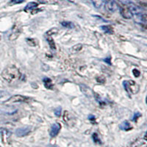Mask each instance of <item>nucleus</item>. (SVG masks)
<instances>
[{
    "mask_svg": "<svg viewBox=\"0 0 147 147\" xmlns=\"http://www.w3.org/2000/svg\"><path fill=\"white\" fill-rule=\"evenodd\" d=\"M2 77L7 82L11 83L19 80L21 77V73L15 65H9L2 71Z\"/></svg>",
    "mask_w": 147,
    "mask_h": 147,
    "instance_id": "f257e3e1",
    "label": "nucleus"
},
{
    "mask_svg": "<svg viewBox=\"0 0 147 147\" xmlns=\"http://www.w3.org/2000/svg\"><path fill=\"white\" fill-rule=\"evenodd\" d=\"M123 85L127 93L130 94H136L139 91V85L133 80H126L123 82Z\"/></svg>",
    "mask_w": 147,
    "mask_h": 147,
    "instance_id": "f03ea898",
    "label": "nucleus"
},
{
    "mask_svg": "<svg viewBox=\"0 0 147 147\" xmlns=\"http://www.w3.org/2000/svg\"><path fill=\"white\" fill-rule=\"evenodd\" d=\"M30 101V98L27 96H24L22 95H14L13 96L10 97L9 99H7V100L3 102V104L5 105H14V104L17 103H23V102H28Z\"/></svg>",
    "mask_w": 147,
    "mask_h": 147,
    "instance_id": "7ed1b4c3",
    "label": "nucleus"
},
{
    "mask_svg": "<svg viewBox=\"0 0 147 147\" xmlns=\"http://www.w3.org/2000/svg\"><path fill=\"white\" fill-rule=\"evenodd\" d=\"M120 13L122 17L126 19H131L133 17V14L131 12L130 9L126 4H123L120 7Z\"/></svg>",
    "mask_w": 147,
    "mask_h": 147,
    "instance_id": "20e7f679",
    "label": "nucleus"
},
{
    "mask_svg": "<svg viewBox=\"0 0 147 147\" xmlns=\"http://www.w3.org/2000/svg\"><path fill=\"white\" fill-rule=\"evenodd\" d=\"M105 7L110 13H114L118 9V5L115 0H104Z\"/></svg>",
    "mask_w": 147,
    "mask_h": 147,
    "instance_id": "39448f33",
    "label": "nucleus"
},
{
    "mask_svg": "<svg viewBox=\"0 0 147 147\" xmlns=\"http://www.w3.org/2000/svg\"><path fill=\"white\" fill-rule=\"evenodd\" d=\"M80 88L81 91H82V94L85 96H87L88 98H92V97L94 96L95 95L94 94V92L91 90L89 87H88L87 85H82L81 84L80 85Z\"/></svg>",
    "mask_w": 147,
    "mask_h": 147,
    "instance_id": "423d86ee",
    "label": "nucleus"
},
{
    "mask_svg": "<svg viewBox=\"0 0 147 147\" xmlns=\"http://www.w3.org/2000/svg\"><path fill=\"white\" fill-rule=\"evenodd\" d=\"M30 132H31V127H21V128H18L16 130V135L18 137H24L30 134Z\"/></svg>",
    "mask_w": 147,
    "mask_h": 147,
    "instance_id": "0eeeda50",
    "label": "nucleus"
},
{
    "mask_svg": "<svg viewBox=\"0 0 147 147\" xmlns=\"http://www.w3.org/2000/svg\"><path fill=\"white\" fill-rule=\"evenodd\" d=\"M21 33H22V28H21V27L20 26L16 25L15 27L13 28V32H12V33L10 34V35L9 36V40H16L18 37H19Z\"/></svg>",
    "mask_w": 147,
    "mask_h": 147,
    "instance_id": "6e6552de",
    "label": "nucleus"
},
{
    "mask_svg": "<svg viewBox=\"0 0 147 147\" xmlns=\"http://www.w3.org/2000/svg\"><path fill=\"white\" fill-rule=\"evenodd\" d=\"M61 129V125H60L59 123H55V124H53L51 127V129H50V136L52 138H55L58 135L59 132Z\"/></svg>",
    "mask_w": 147,
    "mask_h": 147,
    "instance_id": "1a4fd4ad",
    "label": "nucleus"
},
{
    "mask_svg": "<svg viewBox=\"0 0 147 147\" xmlns=\"http://www.w3.org/2000/svg\"><path fill=\"white\" fill-rule=\"evenodd\" d=\"M43 82H44V85L46 88L49 89V90L53 89L54 85L51 79L48 78V77H45V78L43 79Z\"/></svg>",
    "mask_w": 147,
    "mask_h": 147,
    "instance_id": "9d476101",
    "label": "nucleus"
},
{
    "mask_svg": "<svg viewBox=\"0 0 147 147\" xmlns=\"http://www.w3.org/2000/svg\"><path fill=\"white\" fill-rule=\"evenodd\" d=\"M119 127H120L121 129L124 131H128L132 129V127H131L129 122L127 121H124L122 122L121 124H120V126H119Z\"/></svg>",
    "mask_w": 147,
    "mask_h": 147,
    "instance_id": "9b49d317",
    "label": "nucleus"
},
{
    "mask_svg": "<svg viewBox=\"0 0 147 147\" xmlns=\"http://www.w3.org/2000/svg\"><path fill=\"white\" fill-rule=\"evenodd\" d=\"M38 4L36 3V2H30V3L27 4V5H26V7H24V11H32V10H35V8H36L37 7H38Z\"/></svg>",
    "mask_w": 147,
    "mask_h": 147,
    "instance_id": "f8f14e48",
    "label": "nucleus"
},
{
    "mask_svg": "<svg viewBox=\"0 0 147 147\" xmlns=\"http://www.w3.org/2000/svg\"><path fill=\"white\" fill-rule=\"evenodd\" d=\"M101 29H102L104 32L107 34H113L114 33V30H113V28L112 27V26H110V25L101 26Z\"/></svg>",
    "mask_w": 147,
    "mask_h": 147,
    "instance_id": "ddd939ff",
    "label": "nucleus"
},
{
    "mask_svg": "<svg viewBox=\"0 0 147 147\" xmlns=\"http://www.w3.org/2000/svg\"><path fill=\"white\" fill-rule=\"evenodd\" d=\"M47 42H48L49 45V47H50V48L52 49V50L55 51L56 49H57V47H56L55 43V41H54L53 38H52V36L47 37Z\"/></svg>",
    "mask_w": 147,
    "mask_h": 147,
    "instance_id": "4468645a",
    "label": "nucleus"
},
{
    "mask_svg": "<svg viewBox=\"0 0 147 147\" xmlns=\"http://www.w3.org/2000/svg\"><path fill=\"white\" fill-rule=\"evenodd\" d=\"M10 136V133L6 129H2V140H3V142L5 143V140H8L9 137Z\"/></svg>",
    "mask_w": 147,
    "mask_h": 147,
    "instance_id": "2eb2a0df",
    "label": "nucleus"
},
{
    "mask_svg": "<svg viewBox=\"0 0 147 147\" xmlns=\"http://www.w3.org/2000/svg\"><path fill=\"white\" fill-rule=\"evenodd\" d=\"M82 49V44H77V45H74V47H72L71 48V52L72 53H76V52H80Z\"/></svg>",
    "mask_w": 147,
    "mask_h": 147,
    "instance_id": "dca6fc26",
    "label": "nucleus"
},
{
    "mask_svg": "<svg viewBox=\"0 0 147 147\" xmlns=\"http://www.w3.org/2000/svg\"><path fill=\"white\" fill-rule=\"evenodd\" d=\"M26 40H27V44L30 46H31V47H35L38 44V41L35 38H27Z\"/></svg>",
    "mask_w": 147,
    "mask_h": 147,
    "instance_id": "f3484780",
    "label": "nucleus"
},
{
    "mask_svg": "<svg viewBox=\"0 0 147 147\" xmlns=\"http://www.w3.org/2000/svg\"><path fill=\"white\" fill-rule=\"evenodd\" d=\"M93 5L96 8H99L102 7V5L104 4V0H91Z\"/></svg>",
    "mask_w": 147,
    "mask_h": 147,
    "instance_id": "a211bd4d",
    "label": "nucleus"
},
{
    "mask_svg": "<svg viewBox=\"0 0 147 147\" xmlns=\"http://www.w3.org/2000/svg\"><path fill=\"white\" fill-rule=\"evenodd\" d=\"M61 25H63L65 28L69 29H72L74 27V24L71 22H61Z\"/></svg>",
    "mask_w": 147,
    "mask_h": 147,
    "instance_id": "6ab92c4d",
    "label": "nucleus"
},
{
    "mask_svg": "<svg viewBox=\"0 0 147 147\" xmlns=\"http://www.w3.org/2000/svg\"><path fill=\"white\" fill-rule=\"evenodd\" d=\"M57 32H58V30H57V28H52L51 30H49V31H47V35H48V36H51V35H55V34L57 33Z\"/></svg>",
    "mask_w": 147,
    "mask_h": 147,
    "instance_id": "aec40b11",
    "label": "nucleus"
},
{
    "mask_svg": "<svg viewBox=\"0 0 147 147\" xmlns=\"http://www.w3.org/2000/svg\"><path fill=\"white\" fill-rule=\"evenodd\" d=\"M38 2L41 4H55L57 0H38Z\"/></svg>",
    "mask_w": 147,
    "mask_h": 147,
    "instance_id": "412c9836",
    "label": "nucleus"
},
{
    "mask_svg": "<svg viewBox=\"0 0 147 147\" xmlns=\"http://www.w3.org/2000/svg\"><path fill=\"white\" fill-rule=\"evenodd\" d=\"M92 138L94 140V141L95 143H99V144H101V140L99 139V136H98V134L97 133H94L93 134V136H92Z\"/></svg>",
    "mask_w": 147,
    "mask_h": 147,
    "instance_id": "4be33fe9",
    "label": "nucleus"
},
{
    "mask_svg": "<svg viewBox=\"0 0 147 147\" xmlns=\"http://www.w3.org/2000/svg\"><path fill=\"white\" fill-rule=\"evenodd\" d=\"M24 2V0H10L9 2V5H18Z\"/></svg>",
    "mask_w": 147,
    "mask_h": 147,
    "instance_id": "5701e85b",
    "label": "nucleus"
},
{
    "mask_svg": "<svg viewBox=\"0 0 147 147\" xmlns=\"http://www.w3.org/2000/svg\"><path fill=\"white\" fill-rule=\"evenodd\" d=\"M62 108L60 107H57L56 110H55V115H56V116H57V117H60V115H61V111H62Z\"/></svg>",
    "mask_w": 147,
    "mask_h": 147,
    "instance_id": "b1692460",
    "label": "nucleus"
},
{
    "mask_svg": "<svg viewBox=\"0 0 147 147\" xmlns=\"http://www.w3.org/2000/svg\"><path fill=\"white\" fill-rule=\"evenodd\" d=\"M69 113L68 111H64V114H63V119L65 122H68L69 121Z\"/></svg>",
    "mask_w": 147,
    "mask_h": 147,
    "instance_id": "393cba45",
    "label": "nucleus"
},
{
    "mask_svg": "<svg viewBox=\"0 0 147 147\" xmlns=\"http://www.w3.org/2000/svg\"><path fill=\"white\" fill-rule=\"evenodd\" d=\"M140 116H141V114L138 112H136V113L134 114V116H133V118H132V120H133L134 121H137L138 119V118H140Z\"/></svg>",
    "mask_w": 147,
    "mask_h": 147,
    "instance_id": "a878e982",
    "label": "nucleus"
},
{
    "mask_svg": "<svg viewBox=\"0 0 147 147\" xmlns=\"http://www.w3.org/2000/svg\"><path fill=\"white\" fill-rule=\"evenodd\" d=\"M96 80H97V82H100V83H104V82H105V78L103 76H100V77H97Z\"/></svg>",
    "mask_w": 147,
    "mask_h": 147,
    "instance_id": "bb28decb",
    "label": "nucleus"
},
{
    "mask_svg": "<svg viewBox=\"0 0 147 147\" xmlns=\"http://www.w3.org/2000/svg\"><path fill=\"white\" fill-rule=\"evenodd\" d=\"M132 73H133L134 76H135L136 77H138L139 76H140V71H139L138 70V69H133V70H132Z\"/></svg>",
    "mask_w": 147,
    "mask_h": 147,
    "instance_id": "cd10ccee",
    "label": "nucleus"
},
{
    "mask_svg": "<svg viewBox=\"0 0 147 147\" xmlns=\"http://www.w3.org/2000/svg\"><path fill=\"white\" fill-rule=\"evenodd\" d=\"M88 119L90 121L93 122V123H95L96 118H95V116H94V115H89V116H88Z\"/></svg>",
    "mask_w": 147,
    "mask_h": 147,
    "instance_id": "c85d7f7f",
    "label": "nucleus"
},
{
    "mask_svg": "<svg viewBox=\"0 0 147 147\" xmlns=\"http://www.w3.org/2000/svg\"><path fill=\"white\" fill-rule=\"evenodd\" d=\"M110 60H111V57H107V58L105 59V61L108 64H111V61H110Z\"/></svg>",
    "mask_w": 147,
    "mask_h": 147,
    "instance_id": "c756f323",
    "label": "nucleus"
},
{
    "mask_svg": "<svg viewBox=\"0 0 147 147\" xmlns=\"http://www.w3.org/2000/svg\"><path fill=\"white\" fill-rule=\"evenodd\" d=\"M146 105H147V96H146Z\"/></svg>",
    "mask_w": 147,
    "mask_h": 147,
    "instance_id": "7c9ffc66",
    "label": "nucleus"
}]
</instances>
